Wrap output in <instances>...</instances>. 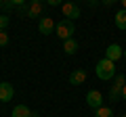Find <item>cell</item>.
<instances>
[{"mask_svg": "<svg viewBox=\"0 0 126 117\" xmlns=\"http://www.w3.org/2000/svg\"><path fill=\"white\" fill-rule=\"evenodd\" d=\"M65 0H46V4H50V6H57V4H63Z\"/></svg>", "mask_w": 126, "mask_h": 117, "instance_id": "18", "label": "cell"}, {"mask_svg": "<svg viewBox=\"0 0 126 117\" xmlns=\"http://www.w3.org/2000/svg\"><path fill=\"white\" fill-rule=\"evenodd\" d=\"M120 2H122V9H126V0H120Z\"/></svg>", "mask_w": 126, "mask_h": 117, "instance_id": "21", "label": "cell"}, {"mask_svg": "<svg viewBox=\"0 0 126 117\" xmlns=\"http://www.w3.org/2000/svg\"><path fill=\"white\" fill-rule=\"evenodd\" d=\"M61 13H63L65 19L76 21V19L80 17V6H78L76 2H63V4H61Z\"/></svg>", "mask_w": 126, "mask_h": 117, "instance_id": "4", "label": "cell"}, {"mask_svg": "<svg viewBox=\"0 0 126 117\" xmlns=\"http://www.w3.org/2000/svg\"><path fill=\"white\" fill-rule=\"evenodd\" d=\"M86 105L97 111L99 107H103V94H101L99 90H90L88 94H86Z\"/></svg>", "mask_w": 126, "mask_h": 117, "instance_id": "7", "label": "cell"}, {"mask_svg": "<svg viewBox=\"0 0 126 117\" xmlns=\"http://www.w3.org/2000/svg\"><path fill=\"white\" fill-rule=\"evenodd\" d=\"M9 21L11 19L6 17V15H0V29H6V27H9Z\"/></svg>", "mask_w": 126, "mask_h": 117, "instance_id": "16", "label": "cell"}, {"mask_svg": "<svg viewBox=\"0 0 126 117\" xmlns=\"http://www.w3.org/2000/svg\"><path fill=\"white\" fill-rule=\"evenodd\" d=\"M13 2V6H23V4H27L30 0H11Z\"/></svg>", "mask_w": 126, "mask_h": 117, "instance_id": "17", "label": "cell"}, {"mask_svg": "<svg viewBox=\"0 0 126 117\" xmlns=\"http://www.w3.org/2000/svg\"><path fill=\"white\" fill-rule=\"evenodd\" d=\"M120 117H126V115H120Z\"/></svg>", "mask_w": 126, "mask_h": 117, "instance_id": "25", "label": "cell"}, {"mask_svg": "<svg viewBox=\"0 0 126 117\" xmlns=\"http://www.w3.org/2000/svg\"><path fill=\"white\" fill-rule=\"evenodd\" d=\"M124 75H126V73H124Z\"/></svg>", "mask_w": 126, "mask_h": 117, "instance_id": "26", "label": "cell"}, {"mask_svg": "<svg viewBox=\"0 0 126 117\" xmlns=\"http://www.w3.org/2000/svg\"><path fill=\"white\" fill-rule=\"evenodd\" d=\"M23 9V13H25V17H30V19H36V17H40L42 15V2H27V4H23L21 6Z\"/></svg>", "mask_w": 126, "mask_h": 117, "instance_id": "5", "label": "cell"}, {"mask_svg": "<svg viewBox=\"0 0 126 117\" xmlns=\"http://www.w3.org/2000/svg\"><path fill=\"white\" fill-rule=\"evenodd\" d=\"M86 2H90V4H94V2H97V0H86Z\"/></svg>", "mask_w": 126, "mask_h": 117, "instance_id": "22", "label": "cell"}, {"mask_svg": "<svg viewBox=\"0 0 126 117\" xmlns=\"http://www.w3.org/2000/svg\"><path fill=\"white\" fill-rule=\"evenodd\" d=\"M113 21H116V27L118 29H126V9H120L116 13V17H113Z\"/></svg>", "mask_w": 126, "mask_h": 117, "instance_id": "12", "label": "cell"}, {"mask_svg": "<svg viewBox=\"0 0 126 117\" xmlns=\"http://www.w3.org/2000/svg\"><path fill=\"white\" fill-rule=\"evenodd\" d=\"M32 2H42V0H32Z\"/></svg>", "mask_w": 126, "mask_h": 117, "instance_id": "23", "label": "cell"}, {"mask_svg": "<svg viewBox=\"0 0 126 117\" xmlns=\"http://www.w3.org/2000/svg\"><path fill=\"white\" fill-rule=\"evenodd\" d=\"M84 82H86V71L84 69H76V71L69 73V84L72 86H80V84H84Z\"/></svg>", "mask_w": 126, "mask_h": 117, "instance_id": "10", "label": "cell"}, {"mask_svg": "<svg viewBox=\"0 0 126 117\" xmlns=\"http://www.w3.org/2000/svg\"><path fill=\"white\" fill-rule=\"evenodd\" d=\"M13 117H34V113L30 111L27 105H17V107L13 109Z\"/></svg>", "mask_w": 126, "mask_h": 117, "instance_id": "11", "label": "cell"}, {"mask_svg": "<svg viewBox=\"0 0 126 117\" xmlns=\"http://www.w3.org/2000/svg\"><path fill=\"white\" fill-rule=\"evenodd\" d=\"M15 90H13V84H9V82H2L0 84V100L2 103H9L11 98H13Z\"/></svg>", "mask_w": 126, "mask_h": 117, "instance_id": "9", "label": "cell"}, {"mask_svg": "<svg viewBox=\"0 0 126 117\" xmlns=\"http://www.w3.org/2000/svg\"><path fill=\"white\" fill-rule=\"evenodd\" d=\"M124 58H126V48H124Z\"/></svg>", "mask_w": 126, "mask_h": 117, "instance_id": "24", "label": "cell"}, {"mask_svg": "<svg viewBox=\"0 0 126 117\" xmlns=\"http://www.w3.org/2000/svg\"><path fill=\"white\" fill-rule=\"evenodd\" d=\"M122 100H126V84H124V88H122Z\"/></svg>", "mask_w": 126, "mask_h": 117, "instance_id": "20", "label": "cell"}, {"mask_svg": "<svg viewBox=\"0 0 126 117\" xmlns=\"http://www.w3.org/2000/svg\"><path fill=\"white\" fill-rule=\"evenodd\" d=\"M6 44H9V34H6V29H0V46Z\"/></svg>", "mask_w": 126, "mask_h": 117, "instance_id": "15", "label": "cell"}, {"mask_svg": "<svg viewBox=\"0 0 126 117\" xmlns=\"http://www.w3.org/2000/svg\"><path fill=\"white\" fill-rule=\"evenodd\" d=\"M94 117H113V111H111V107H99L97 111H94Z\"/></svg>", "mask_w": 126, "mask_h": 117, "instance_id": "14", "label": "cell"}, {"mask_svg": "<svg viewBox=\"0 0 126 117\" xmlns=\"http://www.w3.org/2000/svg\"><path fill=\"white\" fill-rule=\"evenodd\" d=\"M94 73H97V77L103 80V82L113 80V77H116V63L103 57L99 63H97V67H94Z\"/></svg>", "mask_w": 126, "mask_h": 117, "instance_id": "1", "label": "cell"}, {"mask_svg": "<svg viewBox=\"0 0 126 117\" xmlns=\"http://www.w3.org/2000/svg\"><path fill=\"white\" fill-rule=\"evenodd\" d=\"M116 2H118V0H103L105 6H111V4H116Z\"/></svg>", "mask_w": 126, "mask_h": 117, "instance_id": "19", "label": "cell"}, {"mask_svg": "<svg viewBox=\"0 0 126 117\" xmlns=\"http://www.w3.org/2000/svg\"><path fill=\"white\" fill-rule=\"evenodd\" d=\"M63 52H65V54H76L78 52V42L74 40V38L65 40V42H63Z\"/></svg>", "mask_w": 126, "mask_h": 117, "instance_id": "13", "label": "cell"}, {"mask_svg": "<svg viewBox=\"0 0 126 117\" xmlns=\"http://www.w3.org/2000/svg\"><path fill=\"white\" fill-rule=\"evenodd\" d=\"M74 32H76V27H74V21H69V19H63V21H59L57 27H55V36L61 38L63 42L69 40V38L74 36Z\"/></svg>", "mask_w": 126, "mask_h": 117, "instance_id": "2", "label": "cell"}, {"mask_svg": "<svg viewBox=\"0 0 126 117\" xmlns=\"http://www.w3.org/2000/svg\"><path fill=\"white\" fill-rule=\"evenodd\" d=\"M124 57V48H122L120 44H109L107 48H105V58H109V61H113L116 63L118 58Z\"/></svg>", "mask_w": 126, "mask_h": 117, "instance_id": "8", "label": "cell"}, {"mask_svg": "<svg viewBox=\"0 0 126 117\" xmlns=\"http://www.w3.org/2000/svg\"><path fill=\"white\" fill-rule=\"evenodd\" d=\"M55 21L50 17H40V21H38V32L42 34V36H50V34H55Z\"/></svg>", "mask_w": 126, "mask_h": 117, "instance_id": "6", "label": "cell"}, {"mask_svg": "<svg viewBox=\"0 0 126 117\" xmlns=\"http://www.w3.org/2000/svg\"><path fill=\"white\" fill-rule=\"evenodd\" d=\"M124 84H126V75H116L113 77V84H111V88H109V98L113 100V103H118V100L122 98V88H124Z\"/></svg>", "mask_w": 126, "mask_h": 117, "instance_id": "3", "label": "cell"}]
</instances>
